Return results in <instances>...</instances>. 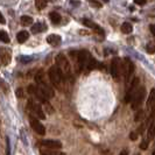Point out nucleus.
<instances>
[{
    "mask_svg": "<svg viewBox=\"0 0 155 155\" xmlns=\"http://www.w3.org/2000/svg\"><path fill=\"white\" fill-rule=\"evenodd\" d=\"M48 75H49V79L51 82V84L60 91H63V75L62 72L60 71V69L57 68V65L51 67L49 71H48Z\"/></svg>",
    "mask_w": 155,
    "mask_h": 155,
    "instance_id": "obj_1",
    "label": "nucleus"
},
{
    "mask_svg": "<svg viewBox=\"0 0 155 155\" xmlns=\"http://www.w3.org/2000/svg\"><path fill=\"white\" fill-rule=\"evenodd\" d=\"M56 62H57V68L62 72L63 77L71 78V67H70L68 58L63 54H58L56 57Z\"/></svg>",
    "mask_w": 155,
    "mask_h": 155,
    "instance_id": "obj_2",
    "label": "nucleus"
},
{
    "mask_svg": "<svg viewBox=\"0 0 155 155\" xmlns=\"http://www.w3.org/2000/svg\"><path fill=\"white\" fill-rule=\"evenodd\" d=\"M35 82H36V85L39 89H41L43 93L46 94L48 98H53L54 97V91L50 86L47 84V82H45V78H43V72L40 71L39 74H36L35 76Z\"/></svg>",
    "mask_w": 155,
    "mask_h": 155,
    "instance_id": "obj_3",
    "label": "nucleus"
},
{
    "mask_svg": "<svg viewBox=\"0 0 155 155\" xmlns=\"http://www.w3.org/2000/svg\"><path fill=\"white\" fill-rule=\"evenodd\" d=\"M133 74H134V64L128 57H126L124 60V69H123V75L125 77L126 85H128V84L131 85V83H132L131 78H132Z\"/></svg>",
    "mask_w": 155,
    "mask_h": 155,
    "instance_id": "obj_4",
    "label": "nucleus"
},
{
    "mask_svg": "<svg viewBox=\"0 0 155 155\" xmlns=\"http://www.w3.org/2000/svg\"><path fill=\"white\" fill-rule=\"evenodd\" d=\"M139 84H140V79L138 77H135L132 81V83H131V85H130V89L127 90V92L125 94V101H126V103H130V101L132 103L135 93L138 92V90L140 89Z\"/></svg>",
    "mask_w": 155,
    "mask_h": 155,
    "instance_id": "obj_5",
    "label": "nucleus"
},
{
    "mask_svg": "<svg viewBox=\"0 0 155 155\" xmlns=\"http://www.w3.org/2000/svg\"><path fill=\"white\" fill-rule=\"evenodd\" d=\"M27 107L29 109V111H31L33 114H35L36 118H40V119H45L46 118V113H45L43 109L41 107V105L38 104L36 101L29 99L28 103H27Z\"/></svg>",
    "mask_w": 155,
    "mask_h": 155,
    "instance_id": "obj_6",
    "label": "nucleus"
},
{
    "mask_svg": "<svg viewBox=\"0 0 155 155\" xmlns=\"http://www.w3.org/2000/svg\"><path fill=\"white\" fill-rule=\"evenodd\" d=\"M92 60V57L90 56V54L86 51V50H82L78 53V65L81 69H84V68H89V64H90V61Z\"/></svg>",
    "mask_w": 155,
    "mask_h": 155,
    "instance_id": "obj_7",
    "label": "nucleus"
},
{
    "mask_svg": "<svg viewBox=\"0 0 155 155\" xmlns=\"http://www.w3.org/2000/svg\"><path fill=\"white\" fill-rule=\"evenodd\" d=\"M123 69H124V64L121 63V61L118 57H114L112 60V63H111V75H112V77H119L120 72H123Z\"/></svg>",
    "mask_w": 155,
    "mask_h": 155,
    "instance_id": "obj_8",
    "label": "nucleus"
},
{
    "mask_svg": "<svg viewBox=\"0 0 155 155\" xmlns=\"http://www.w3.org/2000/svg\"><path fill=\"white\" fill-rule=\"evenodd\" d=\"M145 96H146V89H145L143 86H141L139 90H138V92L135 93V96H134V98H133V101H132V104H131L133 110L139 109V106L141 105V103L143 101Z\"/></svg>",
    "mask_w": 155,
    "mask_h": 155,
    "instance_id": "obj_9",
    "label": "nucleus"
},
{
    "mask_svg": "<svg viewBox=\"0 0 155 155\" xmlns=\"http://www.w3.org/2000/svg\"><path fill=\"white\" fill-rule=\"evenodd\" d=\"M29 123H31V128L34 130L35 133H38L39 135H45V134H46V127L40 123L36 117H33L31 114V116H29Z\"/></svg>",
    "mask_w": 155,
    "mask_h": 155,
    "instance_id": "obj_10",
    "label": "nucleus"
},
{
    "mask_svg": "<svg viewBox=\"0 0 155 155\" xmlns=\"http://www.w3.org/2000/svg\"><path fill=\"white\" fill-rule=\"evenodd\" d=\"M41 145L43 147L49 148V149H55V150H58L60 148H62V143L57 140H42Z\"/></svg>",
    "mask_w": 155,
    "mask_h": 155,
    "instance_id": "obj_11",
    "label": "nucleus"
},
{
    "mask_svg": "<svg viewBox=\"0 0 155 155\" xmlns=\"http://www.w3.org/2000/svg\"><path fill=\"white\" fill-rule=\"evenodd\" d=\"M0 58H1V64L4 67H6L11 62V58H12V55H11V50H8L6 48H1L0 50Z\"/></svg>",
    "mask_w": 155,
    "mask_h": 155,
    "instance_id": "obj_12",
    "label": "nucleus"
},
{
    "mask_svg": "<svg viewBox=\"0 0 155 155\" xmlns=\"http://www.w3.org/2000/svg\"><path fill=\"white\" fill-rule=\"evenodd\" d=\"M83 23L85 25L86 27L91 28L93 31H96L97 34H99V35H104V31L101 29V27H99L97 23L92 22V21H90V20H87V19H84V20H83Z\"/></svg>",
    "mask_w": 155,
    "mask_h": 155,
    "instance_id": "obj_13",
    "label": "nucleus"
},
{
    "mask_svg": "<svg viewBox=\"0 0 155 155\" xmlns=\"http://www.w3.org/2000/svg\"><path fill=\"white\" fill-rule=\"evenodd\" d=\"M47 42L53 47H58L61 45L62 40H61V36L60 35H56V34H51L47 38Z\"/></svg>",
    "mask_w": 155,
    "mask_h": 155,
    "instance_id": "obj_14",
    "label": "nucleus"
},
{
    "mask_svg": "<svg viewBox=\"0 0 155 155\" xmlns=\"http://www.w3.org/2000/svg\"><path fill=\"white\" fill-rule=\"evenodd\" d=\"M47 31L46 23L38 22V23H35V25H33V27H31V33H34V34L42 33V31Z\"/></svg>",
    "mask_w": 155,
    "mask_h": 155,
    "instance_id": "obj_15",
    "label": "nucleus"
},
{
    "mask_svg": "<svg viewBox=\"0 0 155 155\" xmlns=\"http://www.w3.org/2000/svg\"><path fill=\"white\" fill-rule=\"evenodd\" d=\"M41 155H65L64 153L60 150H55V149H49V148H41L40 149Z\"/></svg>",
    "mask_w": 155,
    "mask_h": 155,
    "instance_id": "obj_16",
    "label": "nucleus"
},
{
    "mask_svg": "<svg viewBox=\"0 0 155 155\" xmlns=\"http://www.w3.org/2000/svg\"><path fill=\"white\" fill-rule=\"evenodd\" d=\"M29 38V33L27 31H21L18 33V35H16V40H18V42L19 43H25L27 40Z\"/></svg>",
    "mask_w": 155,
    "mask_h": 155,
    "instance_id": "obj_17",
    "label": "nucleus"
},
{
    "mask_svg": "<svg viewBox=\"0 0 155 155\" xmlns=\"http://www.w3.org/2000/svg\"><path fill=\"white\" fill-rule=\"evenodd\" d=\"M155 103V89H152L149 96H148V101H147V109H150Z\"/></svg>",
    "mask_w": 155,
    "mask_h": 155,
    "instance_id": "obj_18",
    "label": "nucleus"
},
{
    "mask_svg": "<svg viewBox=\"0 0 155 155\" xmlns=\"http://www.w3.org/2000/svg\"><path fill=\"white\" fill-rule=\"evenodd\" d=\"M147 137H148V142H149L152 139H154V137H155V120L152 123V125H149V127H148Z\"/></svg>",
    "mask_w": 155,
    "mask_h": 155,
    "instance_id": "obj_19",
    "label": "nucleus"
},
{
    "mask_svg": "<svg viewBox=\"0 0 155 155\" xmlns=\"http://www.w3.org/2000/svg\"><path fill=\"white\" fill-rule=\"evenodd\" d=\"M49 18H50L51 22L55 23V25H57V23L61 22V15H60L57 12H51V13L49 14Z\"/></svg>",
    "mask_w": 155,
    "mask_h": 155,
    "instance_id": "obj_20",
    "label": "nucleus"
},
{
    "mask_svg": "<svg viewBox=\"0 0 155 155\" xmlns=\"http://www.w3.org/2000/svg\"><path fill=\"white\" fill-rule=\"evenodd\" d=\"M121 31H123V33H125V34H130V33H132V31H133L132 25H131L130 22H124L123 25H121Z\"/></svg>",
    "mask_w": 155,
    "mask_h": 155,
    "instance_id": "obj_21",
    "label": "nucleus"
},
{
    "mask_svg": "<svg viewBox=\"0 0 155 155\" xmlns=\"http://www.w3.org/2000/svg\"><path fill=\"white\" fill-rule=\"evenodd\" d=\"M21 23H22V26H29V25L33 23V18L28 15L21 16Z\"/></svg>",
    "mask_w": 155,
    "mask_h": 155,
    "instance_id": "obj_22",
    "label": "nucleus"
},
{
    "mask_svg": "<svg viewBox=\"0 0 155 155\" xmlns=\"http://www.w3.org/2000/svg\"><path fill=\"white\" fill-rule=\"evenodd\" d=\"M47 6V1H45V0H36L35 1V7L38 8L39 11H42L43 8H46Z\"/></svg>",
    "mask_w": 155,
    "mask_h": 155,
    "instance_id": "obj_23",
    "label": "nucleus"
},
{
    "mask_svg": "<svg viewBox=\"0 0 155 155\" xmlns=\"http://www.w3.org/2000/svg\"><path fill=\"white\" fill-rule=\"evenodd\" d=\"M0 39H1V41H2L4 43H9V41H11L9 36H8V34L5 31H0Z\"/></svg>",
    "mask_w": 155,
    "mask_h": 155,
    "instance_id": "obj_24",
    "label": "nucleus"
},
{
    "mask_svg": "<svg viewBox=\"0 0 155 155\" xmlns=\"http://www.w3.org/2000/svg\"><path fill=\"white\" fill-rule=\"evenodd\" d=\"M146 50H147L149 54H154L155 53V42L148 43L147 47H146Z\"/></svg>",
    "mask_w": 155,
    "mask_h": 155,
    "instance_id": "obj_25",
    "label": "nucleus"
},
{
    "mask_svg": "<svg viewBox=\"0 0 155 155\" xmlns=\"http://www.w3.org/2000/svg\"><path fill=\"white\" fill-rule=\"evenodd\" d=\"M43 105H45V110H46V112L48 113V114H51V113L54 112V110H53V107L50 106L49 101H46V103H43Z\"/></svg>",
    "mask_w": 155,
    "mask_h": 155,
    "instance_id": "obj_26",
    "label": "nucleus"
},
{
    "mask_svg": "<svg viewBox=\"0 0 155 155\" xmlns=\"http://www.w3.org/2000/svg\"><path fill=\"white\" fill-rule=\"evenodd\" d=\"M142 117H143V111L142 110H139V112L135 114V121H139L142 119Z\"/></svg>",
    "mask_w": 155,
    "mask_h": 155,
    "instance_id": "obj_27",
    "label": "nucleus"
},
{
    "mask_svg": "<svg viewBox=\"0 0 155 155\" xmlns=\"http://www.w3.org/2000/svg\"><path fill=\"white\" fill-rule=\"evenodd\" d=\"M130 139L133 140V141H135V140L138 139V134L135 132H131L130 133Z\"/></svg>",
    "mask_w": 155,
    "mask_h": 155,
    "instance_id": "obj_28",
    "label": "nucleus"
},
{
    "mask_svg": "<svg viewBox=\"0 0 155 155\" xmlns=\"http://www.w3.org/2000/svg\"><path fill=\"white\" fill-rule=\"evenodd\" d=\"M23 96H25V94H23V90H22V89H18V90H16V97H19V98H22Z\"/></svg>",
    "mask_w": 155,
    "mask_h": 155,
    "instance_id": "obj_29",
    "label": "nucleus"
},
{
    "mask_svg": "<svg viewBox=\"0 0 155 155\" xmlns=\"http://www.w3.org/2000/svg\"><path fill=\"white\" fill-rule=\"evenodd\" d=\"M90 4H91L92 6H96L97 8L101 7V2H98V1H90Z\"/></svg>",
    "mask_w": 155,
    "mask_h": 155,
    "instance_id": "obj_30",
    "label": "nucleus"
},
{
    "mask_svg": "<svg viewBox=\"0 0 155 155\" xmlns=\"http://www.w3.org/2000/svg\"><path fill=\"white\" fill-rule=\"evenodd\" d=\"M140 147H141V149H143V150H145V149H147L148 148V143L146 142V141H143V142L141 143V146H140Z\"/></svg>",
    "mask_w": 155,
    "mask_h": 155,
    "instance_id": "obj_31",
    "label": "nucleus"
},
{
    "mask_svg": "<svg viewBox=\"0 0 155 155\" xmlns=\"http://www.w3.org/2000/svg\"><path fill=\"white\" fill-rule=\"evenodd\" d=\"M137 5H145L146 4V0H135L134 1Z\"/></svg>",
    "mask_w": 155,
    "mask_h": 155,
    "instance_id": "obj_32",
    "label": "nucleus"
},
{
    "mask_svg": "<svg viewBox=\"0 0 155 155\" xmlns=\"http://www.w3.org/2000/svg\"><path fill=\"white\" fill-rule=\"evenodd\" d=\"M149 29H150V33L155 36V25H150L149 26Z\"/></svg>",
    "mask_w": 155,
    "mask_h": 155,
    "instance_id": "obj_33",
    "label": "nucleus"
},
{
    "mask_svg": "<svg viewBox=\"0 0 155 155\" xmlns=\"http://www.w3.org/2000/svg\"><path fill=\"white\" fill-rule=\"evenodd\" d=\"M119 155H128V150H127V149H123V150L119 153Z\"/></svg>",
    "mask_w": 155,
    "mask_h": 155,
    "instance_id": "obj_34",
    "label": "nucleus"
},
{
    "mask_svg": "<svg viewBox=\"0 0 155 155\" xmlns=\"http://www.w3.org/2000/svg\"><path fill=\"white\" fill-rule=\"evenodd\" d=\"M0 22H1V25H4V23H5V19H4L2 14H0Z\"/></svg>",
    "mask_w": 155,
    "mask_h": 155,
    "instance_id": "obj_35",
    "label": "nucleus"
},
{
    "mask_svg": "<svg viewBox=\"0 0 155 155\" xmlns=\"http://www.w3.org/2000/svg\"><path fill=\"white\" fill-rule=\"evenodd\" d=\"M137 155H139V154H137Z\"/></svg>",
    "mask_w": 155,
    "mask_h": 155,
    "instance_id": "obj_36",
    "label": "nucleus"
}]
</instances>
